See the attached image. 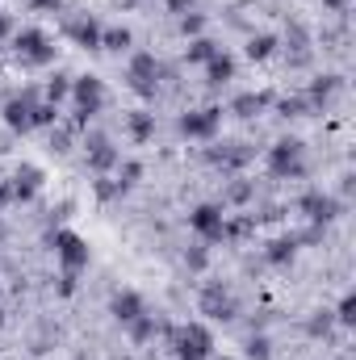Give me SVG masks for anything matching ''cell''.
<instances>
[{"instance_id": "obj_33", "label": "cell", "mask_w": 356, "mask_h": 360, "mask_svg": "<svg viewBox=\"0 0 356 360\" xmlns=\"http://www.w3.org/2000/svg\"><path fill=\"white\" fill-rule=\"evenodd\" d=\"M139 176H143V164H134V160H130V164L122 168V180H117V184H122V188H130V184H139Z\"/></svg>"}, {"instance_id": "obj_4", "label": "cell", "mask_w": 356, "mask_h": 360, "mask_svg": "<svg viewBox=\"0 0 356 360\" xmlns=\"http://www.w3.org/2000/svg\"><path fill=\"white\" fill-rule=\"evenodd\" d=\"M177 344V360H210L214 356V331L205 323H184L180 331H168Z\"/></svg>"}, {"instance_id": "obj_13", "label": "cell", "mask_w": 356, "mask_h": 360, "mask_svg": "<svg viewBox=\"0 0 356 360\" xmlns=\"http://www.w3.org/2000/svg\"><path fill=\"white\" fill-rule=\"evenodd\" d=\"M109 314H113L122 327H130L134 319H143V314H147V306H143V297H139L134 289H117V293L109 297Z\"/></svg>"}, {"instance_id": "obj_39", "label": "cell", "mask_w": 356, "mask_h": 360, "mask_svg": "<svg viewBox=\"0 0 356 360\" xmlns=\"http://www.w3.org/2000/svg\"><path fill=\"white\" fill-rule=\"evenodd\" d=\"M0 235H4V222H0Z\"/></svg>"}, {"instance_id": "obj_31", "label": "cell", "mask_w": 356, "mask_h": 360, "mask_svg": "<svg viewBox=\"0 0 356 360\" xmlns=\"http://www.w3.org/2000/svg\"><path fill=\"white\" fill-rule=\"evenodd\" d=\"M356 310V302H352V293H344V297H340V306H336V323H340V327H352V314Z\"/></svg>"}, {"instance_id": "obj_26", "label": "cell", "mask_w": 356, "mask_h": 360, "mask_svg": "<svg viewBox=\"0 0 356 360\" xmlns=\"http://www.w3.org/2000/svg\"><path fill=\"white\" fill-rule=\"evenodd\" d=\"M293 252H298V239H276V243L268 248V260H272V264H285V260H293Z\"/></svg>"}, {"instance_id": "obj_10", "label": "cell", "mask_w": 356, "mask_h": 360, "mask_svg": "<svg viewBox=\"0 0 356 360\" xmlns=\"http://www.w3.org/2000/svg\"><path fill=\"white\" fill-rule=\"evenodd\" d=\"M197 306H201V314H210V319H218V323H231L235 314H239V306H235V297H231V289L227 285H205L201 289V297H197Z\"/></svg>"}, {"instance_id": "obj_14", "label": "cell", "mask_w": 356, "mask_h": 360, "mask_svg": "<svg viewBox=\"0 0 356 360\" xmlns=\"http://www.w3.org/2000/svg\"><path fill=\"white\" fill-rule=\"evenodd\" d=\"M63 34L76 46H84V51H101V21L96 17H72V21H63Z\"/></svg>"}, {"instance_id": "obj_1", "label": "cell", "mask_w": 356, "mask_h": 360, "mask_svg": "<svg viewBox=\"0 0 356 360\" xmlns=\"http://www.w3.org/2000/svg\"><path fill=\"white\" fill-rule=\"evenodd\" d=\"M72 96H76V122L72 130H89V122L101 113L105 105V80L101 76H72Z\"/></svg>"}, {"instance_id": "obj_21", "label": "cell", "mask_w": 356, "mask_h": 360, "mask_svg": "<svg viewBox=\"0 0 356 360\" xmlns=\"http://www.w3.org/2000/svg\"><path fill=\"white\" fill-rule=\"evenodd\" d=\"M268 101H272L268 92H243V96H235V105H231V109H235L239 117H256Z\"/></svg>"}, {"instance_id": "obj_22", "label": "cell", "mask_w": 356, "mask_h": 360, "mask_svg": "<svg viewBox=\"0 0 356 360\" xmlns=\"http://www.w3.org/2000/svg\"><path fill=\"white\" fill-rule=\"evenodd\" d=\"M272 51H276V38H272V34H252V38H248V59L265 63Z\"/></svg>"}, {"instance_id": "obj_6", "label": "cell", "mask_w": 356, "mask_h": 360, "mask_svg": "<svg viewBox=\"0 0 356 360\" xmlns=\"http://www.w3.org/2000/svg\"><path fill=\"white\" fill-rule=\"evenodd\" d=\"M265 164L276 180L302 176V172H306V164H302V139H281V143H272L268 155H265Z\"/></svg>"}, {"instance_id": "obj_27", "label": "cell", "mask_w": 356, "mask_h": 360, "mask_svg": "<svg viewBox=\"0 0 356 360\" xmlns=\"http://www.w3.org/2000/svg\"><path fill=\"white\" fill-rule=\"evenodd\" d=\"M184 264H189V272H205V264H210V248L201 243V248H189L184 252Z\"/></svg>"}, {"instance_id": "obj_2", "label": "cell", "mask_w": 356, "mask_h": 360, "mask_svg": "<svg viewBox=\"0 0 356 360\" xmlns=\"http://www.w3.org/2000/svg\"><path fill=\"white\" fill-rule=\"evenodd\" d=\"M13 55L25 68H46V63H55V42L42 30H17L13 34Z\"/></svg>"}, {"instance_id": "obj_18", "label": "cell", "mask_w": 356, "mask_h": 360, "mask_svg": "<svg viewBox=\"0 0 356 360\" xmlns=\"http://www.w3.org/2000/svg\"><path fill=\"white\" fill-rule=\"evenodd\" d=\"M205 80H210L214 89H218V84H231V80H235V59H231L227 51H218V55L205 63Z\"/></svg>"}, {"instance_id": "obj_32", "label": "cell", "mask_w": 356, "mask_h": 360, "mask_svg": "<svg viewBox=\"0 0 356 360\" xmlns=\"http://www.w3.org/2000/svg\"><path fill=\"white\" fill-rule=\"evenodd\" d=\"M331 323H336V319H331V310H319V319H310V335H327V331H331Z\"/></svg>"}, {"instance_id": "obj_15", "label": "cell", "mask_w": 356, "mask_h": 360, "mask_svg": "<svg viewBox=\"0 0 356 360\" xmlns=\"http://www.w3.org/2000/svg\"><path fill=\"white\" fill-rule=\"evenodd\" d=\"M42 184H46L42 168H34V164H21V168L13 172V180H8V193H13V201H30V197H34Z\"/></svg>"}, {"instance_id": "obj_35", "label": "cell", "mask_w": 356, "mask_h": 360, "mask_svg": "<svg viewBox=\"0 0 356 360\" xmlns=\"http://www.w3.org/2000/svg\"><path fill=\"white\" fill-rule=\"evenodd\" d=\"M193 4H197V0H168V13L184 17V13H193Z\"/></svg>"}, {"instance_id": "obj_38", "label": "cell", "mask_w": 356, "mask_h": 360, "mask_svg": "<svg viewBox=\"0 0 356 360\" xmlns=\"http://www.w3.org/2000/svg\"><path fill=\"white\" fill-rule=\"evenodd\" d=\"M210 360H231V356H210Z\"/></svg>"}, {"instance_id": "obj_8", "label": "cell", "mask_w": 356, "mask_h": 360, "mask_svg": "<svg viewBox=\"0 0 356 360\" xmlns=\"http://www.w3.org/2000/svg\"><path fill=\"white\" fill-rule=\"evenodd\" d=\"M177 126H180L184 139H214L218 126H222V109H218V105H210V109H189V113H180Z\"/></svg>"}, {"instance_id": "obj_9", "label": "cell", "mask_w": 356, "mask_h": 360, "mask_svg": "<svg viewBox=\"0 0 356 360\" xmlns=\"http://www.w3.org/2000/svg\"><path fill=\"white\" fill-rule=\"evenodd\" d=\"M34 105H38V92L34 89H21V96L4 101V126L13 134H30L34 130Z\"/></svg>"}, {"instance_id": "obj_12", "label": "cell", "mask_w": 356, "mask_h": 360, "mask_svg": "<svg viewBox=\"0 0 356 360\" xmlns=\"http://www.w3.org/2000/svg\"><path fill=\"white\" fill-rule=\"evenodd\" d=\"M298 210H302L314 226H327V222H336V218L344 214V201H336V197H327V193H306V197L298 201Z\"/></svg>"}, {"instance_id": "obj_17", "label": "cell", "mask_w": 356, "mask_h": 360, "mask_svg": "<svg viewBox=\"0 0 356 360\" xmlns=\"http://www.w3.org/2000/svg\"><path fill=\"white\" fill-rule=\"evenodd\" d=\"M126 134H130L134 143H151V139H155V113L130 109V113H126Z\"/></svg>"}, {"instance_id": "obj_11", "label": "cell", "mask_w": 356, "mask_h": 360, "mask_svg": "<svg viewBox=\"0 0 356 360\" xmlns=\"http://www.w3.org/2000/svg\"><path fill=\"white\" fill-rule=\"evenodd\" d=\"M84 155H89V168L96 172V176H105L109 168H117V164H122V151H117L105 134H96V130L84 139Z\"/></svg>"}, {"instance_id": "obj_40", "label": "cell", "mask_w": 356, "mask_h": 360, "mask_svg": "<svg viewBox=\"0 0 356 360\" xmlns=\"http://www.w3.org/2000/svg\"><path fill=\"white\" fill-rule=\"evenodd\" d=\"M130 4H143V0H130Z\"/></svg>"}, {"instance_id": "obj_23", "label": "cell", "mask_w": 356, "mask_h": 360, "mask_svg": "<svg viewBox=\"0 0 356 360\" xmlns=\"http://www.w3.org/2000/svg\"><path fill=\"white\" fill-rule=\"evenodd\" d=\"M63 96H72V76H68V72H55V76L46 80V101L59 105Z\"/></svg>"}, {"instance_id": "obj_41", "label": "cell", "mask_w": 356, "mask_h": 360, "mask_svg": "<svg viewBox=\"0 0 356 360\" xmlns=\"http://www.w3.org/2000/svg\"><path fill=\"white\" fill-rule=\"evenodd\" d=\"M0 323H4V310H0Z\"/></svg>"}, {"instance_id": "obj_28", "label": "cell", "mask_w": 356, "mask_h": 360, "mask_svg": "<svg viewBox=\"0 0 356 360\" xmlns=\"http://www.w3.org/2000/svg\"><path fill=\"white\" fill-rule=\"evenodd\" d=\"M72 134H76L72 126H59V130H51V151H55V155L72 151Z\"/></svg>"}, {"instance_id": "obj_29", "label": "cell", "mask_w": 356, "mask_h": 360, "mask_svg": "<svg viewBox=\"0 0 356 360\" xmlns=\"http://www.w3.org/2000/svg\"><path fill=\"white\" fill-rule=\"evenodd\" d=\"M248 356L252 360H268L272 356V340H268V335H252V340H248Z\"/></svg>"}, {"instance_id": "obj_37", "label": "cell", "mask_w": 356, "mask_h": 360, "mask_svg": "<svg viewBox=\"0 0 356 360\" xmlns=\"http://www.w3.org/2000/svg\"><path fill=\"white\" fill-rule=\"evenodd\" d=\"M13 34V17L8 13H0V38H8Z\"/></svg>"}, {"instance_id": "obj_5", "label": "cell", "mask_w": 356, "mask_h": 360, "mask_svg": "<svg viewBox=\"0 0 356 360\" xmlns=\"http://www.w3.org/2000/svg\"><path fill=\"white\" fill-rule=\"evenodd\" d=\"M51 243H55V260H59V269H63V272H76V276H80V272L89 269L92 252H89V243H84L76 231H68V226H63V231H55V235H51Z\"/></svg>"}, {"instance_id": "obj_19", "label": "cell", "mask_w": 356, "mask_h": 360, "mask_svg": "<svg viewBox=\"0 0 356 360\" xmlns=\"http://www.w3.org/2000/svg\"><path fill=\"white\" fill-rule=\"evenodd\" d=\"M134 46V34L126 30V25H109V30H101V51H130Z\"/></svg>"}, {"instance_id": "obj_7", "label": "cell", "mask_w": 356, "mask_h": 360, "mask_svg": "<svg viewBox=\"0 0 356 360\" xmlns=\"http://www.w3.org/2000/svg\"><path fill=\"white\" fill-rule=\"evenodd\" d=\"M126 80H130L134 92L155 96V84H160V59H155L151 51H134L130 63H126Z\"/></svg>"}, {"instance_id": "obj_24", "label": "cell", "mask_w": 356, "mask_h": 360, "mask_svg": "<svg viewBox=\"0 0 356 360\" xmlns=\"http://www.w3.org/2000/svg\"><path fill=\"white\" fill-rule=\"evenodd\" d=\"M248 201H252V184H248V180H235V184L227 188V197H222L218 205L227 210V205H248Z\"/></svg>"}, {"instance_id": "obj_20", "label": "cell", "mask_w": 356, "mask_h": 360, "mask_svg": "<svg viewBox=\"0 0 356 360\" xmlns=\"http://www.w3.org/2000/svg\"><path fill=\"white\" fill-rule=\"evenodd\" d=\"M218 55V46L205 38V34H197V38H189V46H184V63H210Z\"/></svg>"}, {"instance_id": "obj_34", "label": "cell", "mask_w": 356, "mask_h": 360, "mask_svg": "<svg viewBox=\"0 0 356 360\" xmlns=\"http://www.w3.org/2000/svg\"><path fill=\"white\" fill-rule=\"evenodd\" d=\"M30 8H38V13H59L63 0H30Z\"/></svg>"}, {"instance_id": "obj_3", "label": "cell", "mask_w": 356, "mask_h": 360, "mask_svg": "<svg viewBox=\"0 0 356 360\" xmlns=\"http://www.w3.org/2000/svg\"><path fill=\"white\" fill-rule=\"evenodd\" d=\"M189 231L201 239V243H222L227 239V210L218 201H201L189 210Z\"/></svg>"}, {"instance_id": "obj_16", "label": "cell", "mask_w": 356, "mask_h": 360, "mask_svg": "<svg viewBox=\"0 0 356 360\" xmlns=\"http://www.w3.org/2000/svg\"><path fill=\"white\" fill-rule=\"evenodd\" d=\"M344 89V76H336V72H327V76H314L310 80V89H306V101H310V109H323L336 92Z\"/></svg>"}, {"instance_id": "obj_36", "label": "cell", "mask_w": 356, "mask_h": 360, "mask_svg": "<svg viewBox=\"0 0 356 360\" xmlns=\"http://www.w3.org/2000/svg\"><path fill=\"white\" fill-rule=\"evenodd\" d=\"M348 4L352 0H323V8H331V13H348Z\"/></svg>"}, {"instance_id": "obj_30", "label": "cell", "mask_w": 356, "mask_h": 360, "mask_svg": "<svg viewBox=\"0 0 356 360\" xmlns=\"http://www.w3.org/2000/svg\"><path fill=\"white\" fill-rule=\"evenodd\" d=\"M201 30H205V17H201V13H184V17H180V34H184V38H197Z\"/></svg>"}, {"instance_id": "obj_25", "label": "cell", "mask_w": 356, "mask_h": 360, "mask_svg": "<svg viewBox=\"0 0 356 360\" xmlns=\"http://www.w3.org/2000/svg\"><path fill=\"white\" fill-rule=\"evenodd\" d=\"M276 109H281V113H285V117H306V113H314V109H310V101H306V96H285V101H281V105H276Z\"/></svg>"}]
</instances>
